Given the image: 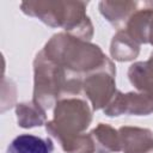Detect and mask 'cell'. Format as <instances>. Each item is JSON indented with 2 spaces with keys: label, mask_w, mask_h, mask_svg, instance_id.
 Here are the masks:
<instances>
[{
  "label": "cell",
  "mask_w": 153,
  "mask_h": 153,
  "mask_svg": "<svg viewBox=\"0 0 153 153\" xmlns=\"http://www.w3.org/2000/svg\"><path fill=\"white\" fill-rule=\"evenodd\" d=\"M152 60H153V53H152Z\"/></svg>",
  "instance_id": "12"
},
{
  "label": "cell",
  "mask_w": 153,
  "mask_h": 153,
  "mask_svg": "<svg viewBox=\"0 0 153 153\" xmlns=\"http://www.w3.org/2000/svg\"><path fill=\"white\" fill-rule=\"evenodd\" d=\"M43 53L56 65L65 66L74 72L93 71L94 68L105 69L104 67L112 65L99 47L62 33L55 35Z\"/></svg>",
  "instance_id": "1"
},
{
  "label": "cell",
  "mask_w": 153,
  "mask_h": 153,
  "mask_svg": "<svg viewBox=\"0 0 153 153\" xmlns=\"http://www.w3.org/2000/svg\"><path fill=\"white\" fill-rule=\"evenodd\" d=\"M139 2H100V11L112 24L123 23L131 14Z\"/></svg>",
  "instance_id": "11"
},
{
  "label": "cell",
  "mask_w": 153,
  "mask_h": 153,
  "mask_svg": "<svg viewBox=\"0 0 153 153\" xmlns=\"http://www.w3.org/2000/svg\"><path fill=\"white\" fill-rule=\"evenodd\" d=\"M115 69L103 71L100 74L91 75L85 81V92L90 97L93 108L100 109L105 106L115 93L114 81Z\"/></svg>",
  "instance_id": "4"
},
{
  "label": "cell",
  "mask_w": 153,
  "mask_h": 153,
  "mask_svg": "<svg viewBox=\"0 0 153 153\" xmlns=\"http://www.w3.org/2000/svg\"><path fill=\"white\" fill-rule=\"evenodd\" d=\"M153 2H146L143 8H139L136 13L128 20V30L126 31L131 39L140 43L153 44Z\"/></svg>",
  "instance_id": "5"
},
{
  "label": "cell",
  "mask_w": 153,
  "mask_h": 153,
  "mask_svg": "<svg viewBox=\"0 0 153 153\" xmlns=\"http://www.w3.org/2000/svg\"><path fill=\"white\" fill-rule=\"evenodd\" d=\"M109 116H117L120 114H134L145 115L153 111V97L148 94L127 93L122 94L117 92L115 99L104 110Z\"/></svg>",
  "instance_id": "3"
},
{
  "label": "cell",
  "mask_w": 153,
  "mask_h": 153,
  "mask_svg": "<svg viewBox=\"0 0 153 153\" xmlns=\"http://www.w3.org/2000/svg\"><path fill=\"white\" fill-rule=\"evenodd\" d=\"M91 136L94 137V142L99 145L98 152L99 153H110L117 152L121 149V141L120 135L109 126H104L100 123L97 129L92 130ZM94 143V147H96Z\"/></svg>",
  "instance_id": "9"
},
{
  "label": "cell",
  "mask_w": 153,
  "mask_h": 153,
  "mask_svg": "<svg viewBox=\"0 0 153 153\" xmlns=\"http://www.w3.org/2000/svg\"><path fill=\"white\" fill-rule=\"evenodd\" d=\"M53 148L54 146L50 139L23 134L8 145L6 153H51Z\"/></svg>",
  "instance_id": "7"
},
{
  "label": "cell",
  "mask_w": 153,
  "mask_h": 153,
  "mask_svg": "<svg viewBox=\"0 0 153 153\" xmlns=\"http://www.w3.org/2000/svg\"><path fill=\"white\" fill-rule=\"evenodd\" d=\"M54 115V121L47 123V130L61 142L62 147L79 136V131L87 128L91 121L88 105L80 99L61 100Z\"/></svg>",
  "instance_id": "2"
},
{
  "label": "cell",
  "mask_w": 153,
  "mask_h": 153,
  "mask_svg": "<svg viewBox=\"0 0 153 153\" xmlns=\"http://www.w3.org/2000/svg\"><path fill=\"white\" fill-rule=\"evenodd\" d=\"M111 54L114 59L120 61L131 60L139 54V45L134 39L129 37L126 31H120L112 41Z\"/></svg>",
  "instance_id": "10"
},
{
  "label": "cell",
  "mask_w": 153,
  "mask_h": 153,
  "mask_svg": "<svg viewBox=\"0 0 153 153\" xmlns=\"http://www.w3.org/2000/svg\"><path fill=\"white\" fill-rule=\"evenodd\" d=\"M129 79L145 94L153 97V60L133 65L129 69Z\"/></svg>",
  "instance_id": "8"
},
{
  "label": "cell",
  "mask_w": 153,
  "mask_h": 153,
  "mask_svg": "<svg viewBox=\"0 0 153 153\" xmlns=\"http://www.w3.org/2000/svg\"><path fill=\"white\" fill-rule=\"evenodd\" d=\"M124 153H147L153 149V134L147 129L121 128L118 131Z\"/></svg>",
  "instance_id": "6"
}]
</instances>
